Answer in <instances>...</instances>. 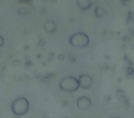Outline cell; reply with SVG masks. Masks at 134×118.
Returning <instances> with one entry per match:
<instances>
[{
    "mask_svg": "<svg viewBox=\"0 0 134 118\" xmlns=\"http://www.w3.org/2000/svg\"><path fill=\"white\" fill-rule=\"evenodd\" d=\"M69 44L75 48H86L89 45L90 38L86 32H77L72 34L68 39Z\"/></svg>",
    "mask_w": 134,
    "mask_h": 118,
    "instance_id": "1",
    "label": "cell"
},
{
    "mask_svg": "<svg viewBox=\"0 0 134 118\" xmlns=\"http://www.w3.org/2000/svg\"><path fill=\"white\" fill-rule=\"evenodd\" d=\"M59 87L61 90L64 92H68V93L75 92L80 88L77 78L72 75L65 76V77L62 78V79L59 82Z\"/></svg>",
    "mask_w": 134,
    "mask_h": 118,
    "instance_id": "2",
    "label": "cell"
},
{
    "mask_svg": "<svg viewBox=\"0 0 134 118\" xmlns=\"http://www.w3.org/2000/svg\"><path fill=\"white\" fill-rule=\"evenodd\" d=\"M30 110V101L25 97H19L11 103V111L16 116H22Z\"/></svg>",
    "mask_w": 134,
    "mask_h": 118,
    "instance_id": "3",
    "label": "cell"
},
{
    "mask_svg": "<svg viewBox=\"0 0 134 118\" xmlns=\"http://www.w3.org/2000/svg\"><path fill=\"white\" fill-rule=\"evenodd\" d=\"M77 79H78L80 88L84 89V90H88L93 85V79L88 74H80Z\"/></svg>",
    "mask_w": 134,
    "mask_h": 118,
    "instance_id": "4",
    "label": "cell"
},
{
    "mask_svg": "<svg viewBox=\"0 0 134 118\" xmlns=\"http://www.w3.org/2000/svg\"><path fill=\"white\" fill-rule=\"evenodd\" d=\"M76 106L79 110L86 111L91 108L92 101L88 96H80L76 99Z\"/></svg>",
    "mask_w": 134,
    "mask_h": 118,
    "instance_id": "5",
    "label": "cell"
},
{
    "mask_svg": "<svg viewBox=\"0 0 134 118\" xmlns=\"http://www.w3.org/2000/svg\"><path fill=\"white\" fill-rule=\"evenodd\" d=\"M58 26L57 23L53 20H47L43 23V30L47 32V33L52 34L57 30Z\"/></svg>",
    "mask_w": 134,
    "mask_h": 118,
    "instance_id": "6",
    "label": "cell"
},
{
    "mask_svg": "<svg viewBox=\"0 0 134 118\" xmlns=\"http://www.w3.org/2000/svg\"><path fill=\"white\" fill-rule=\"evenodd\" d=\"M76 6L79 9L86 11L93 7V2L91 0H76Z\"/></svg>",
    "mask_w": 134,
    "mask_h": 118,
    "instance_id": "7",
    "label": "cell"
},
{
    "mask_svg": "<svg viewBox=\"0 0 134 118\" xmlns=\"http://www.w3.org/2000/svg\"><path fill=\"white\" fill-rule=\"evenodd\" d=\"M93 13L97 19H102V18L106 17L107 16V9L103 6H96L94 8Z\"/></svg>",
    "mask_w": 134,
    "mask_h": 118,
    "instance_id": "8",
    "label": "cell"
},
{
    "mask_svg": "<svg viewBox=\"0 0 134 118\" xmlns=\"http://www.w3.org/2000/svg\"><path fill=\"white\" fill-rule=\"evenodd\" d=\"M18 13L20 16H25L28 14V9H27L26 8H19V9H18Z\"/></svg>",
    "mask_w": 134,
    "mask_h": 118,
    "instance_id": "9",
    "label": "cell"
},
{
    "mask_svg": "<svg viewBox=\"0 0 134 118\" xmlns=\"http://www.w3.org/2000/svg\"><path fill=\"white\" fill-rule=\"evenodd\" d=\"M4 43H5V40H4V38L2 37V36L0 35V48L4 45Z\"/></svg>",
    "mask_w": 134,
    "mask_h": 118,
    "instance_id": "10",
    "label": "cell"
},
{
    "mask_svg": "<svg viewBox=\"0 0 134 118\" xmlns=\"http://www.w3.org/2000/svg\"><path fill=\"white\" fill-rule=\"evenodd\" d=\"M110 118H122V117H120V116H119V115H114V116H111Z\"/></svg>",
    "mask_w": 134,
    "mask_h": 118,
    "instance_id": "11",
    "label": "cell"
},
{
    "mask_svg": "<svg viewBox=\"0 0 134 118\" xmlns=\"http://www.w3.org/2000/svg\"><path fill=\"white\" fill-rule=\"evenodd\" d=\"M15 118H20V117H19V116H17V117H15Z\"/></svg>",
    "mask_w": 134,
    "mask_h": 118,
    "instance_id": "12",
    "label": "cell"
}]
</instances>
